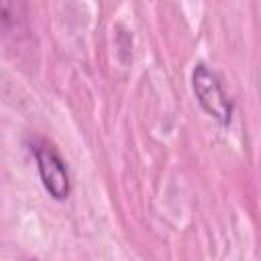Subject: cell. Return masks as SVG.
I'll return each instance as SVG.
<instances>
[{"mask_svg":"<svg viewBox=\"0 0 261 261\" xmlns=\"http://www.w3.org/2000/svg\"><path fill=\"white\" fill-rule=\"evenodd\" d=\"M192 82H194V92H196V98L200 102V106L212 116L216 118L220 124H228L230 122V114H232V104L230 100L226 98L218 77L204 65H196L194 69V75H192Z\"/></svg>","mask_w":261,"mask_h":261,"instance_id":"7a4b0ae2","label":"cell"},{"mask_svg":"<svg viewBox=\"0 0 261 261\" xmlns=\"http://www.w3.org/2000/svg\"><path fill=\"white\" fill-rule=\"evenodd\" d=\"M31 151L35 155L37 169L45 190L51 194V198L65 200L69 196V173L61 155L45 139H35L31 145Z\"/></svg>","mask_w":261,"mask_h":261,"instance_id":"6da1fadb","label":"cell"}]
</instances>
